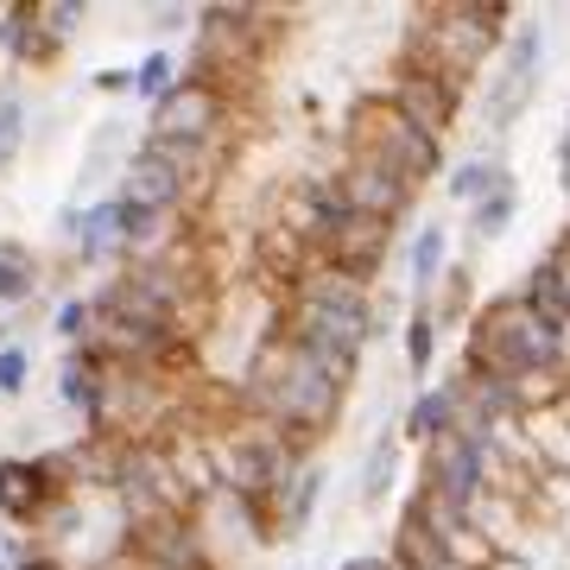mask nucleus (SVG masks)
<instances>
[{
    "label": "nucleus",
    "mask_w": 570,
    "mask_h": 570,
    "mask_svg": "<svg viewBox=\"0 0 570 570\" xmlns=\"http://www.w3.org/2000/svg\"><path fill=\"white\" fill-rule=\"evenodd\" d=\"M564 355V330H551L546 317H532L520 298L513 305H494L475 336H469V374H494V381H539L551 374Z\"/></svg>",
    "instance_id": "obj_1"
},
{
    "label": "nucleus",
    "mask_w": 570,
    "mask_h": 570,
    "mask_svg": "<svg viewBox=\"0 0 570 570\" xmlns=\"http://www.w3.org/2000/svg\"><path fill=\"white\" fill-rule=\"evenodd\" d=\"M63 494H82L70 475V450H45V456H0V520L13 527H39Z\"/></svg>",
    "instance_id": "obj_2"
},
{
    "label": "nucleus",
    "mask_w": 570,
    "mask_h": 570,
    "mask_svg": "<svg viewBox=\"0 0 570 570\" xmlns=\"http://www.w3.org/2000/svg\"><path fill=\"white\" fill-rule=\"evenodd\" d=\"M355 159L387 165L393 178H406L412 190H419V184L438 171V140L419 134V127H406L387 102H362L355 108Z\"/></svg>",
    "instance_id": "obj_3"
},
{
    "label": "nucleus",
    "mask_w": 570,
    "mask_h": 570,
    "mask_svg": "<svg viewBox=\"0 0 570 570\" xmlns=\"http://www.w3.org/2000/svg\"><path fill=\"white\" fill-rule=\"evenodd\" d=\"M228 127V96L209 89L197 77H178V89L159 108H146V140H171V146H223Z\"/></svg>",
    "instance_id": "obj_4"
},
{
    "label": "nucleus",
    "mask_w": 570,
    "mask_h": 570,
    "mask_svg": "<svg viewBox=\"0 0 570 570\" xmlns=\"http://www.w3.org/2000/svg\"><path fill=\"white\" fill-rule=\"evenodd\" d=\"M489 489V438H469V431H450L438 444H425V494H438L450 513H475Z\"/></svg>",
    "instance_id": "obj_5"
},
{
    "label": "nucleus",
    "mask_w": 570,
    "mask_h": 570,
    "mask_svg": "<svg viewBox=\"0 0 570 570\" xmlns=\"http://www.w3.org/2000/svg\"><path fill=\"white\" fill-rule=\"evenodd\" d=\"M539 63H546V39H539V26H520L508 39V51H501L494 82H489V127L508 134L527 115V102L539 96Z\"/></svg>",
    "instance_id": "obj_6"
},
{
    "label": "nucleus",
    "mask_w": 570,
    "mask_h": 570,
    "mask_svg": "<svg viewBox=\"0 0 570 570\" xmlns=\"http://www.w3.org/2000/svg\"><path fill=\"white\" fill-rule=\"evenodd\" d=\"M456 102H463V89L444 82L438 70H425V63H400V77L387 89L393 115L406 127H419V134H431V140H444V127L456 121Z\"/></svg>",
    "instance_id": "obj_7"
},
{
    "label": "nucleus",
    "mask_w": 570,
    "mask_h": 570,
    "mask_svg": "<svg viewBox=\"0 0 570 570\" xmlns=\"http://www.w3.org/2000/svg\"><path fill=\"white\" fill-rule=\"evenodd\" d=\"M336 184H343V197L355 216H367V223H400L412 204V184L406 178H393L387 165H374V159H348L343 171H336Z\"/></svg>",
    "instance_id": "obj_8"
},
{
    "label": "nucleus",
    "mask_w": 570,
    "mask_h": 570,
    "mask_svg": "<svg viewBox=\"0 0 570 570\" xmlns=\"http://www.w3.org/2000/svg\"><path fill=\"white\" fill-rule=\"evenodd\" d=\"M58 228L70 235V247H77L82 266L121 261V204H115V197H102V204H82V209H63Z\"/></svg>",
    "instance_id": "obj_9"
},
{
    "label": "nucleus",
    "mask_w": 570,
    "mask_h": 570,
    "mask_svg": "<svg viewBox=\"0 0 570 570\" xmlns=\"http://www.w3.org/2000/svg\"><path fill=\"white\" fill-rule=\"evenodd\" d=\"M520 305H527L532 317H546L551 330H564V336H570V261H564V254H551V261L532 266Z\"/></svg>",
    "instance_id": "obj_10"
},
{
    "label": "nucleus",
    "mask_w": 570,
    "mask_h": 570,
    "mask_svg": "<svg viewBox=\"0 0 570 570\" xmlns=\"http://www.w3.org/2000/svg\"><path fill=\"white\" fill-rule=\"evenodd\" d=\"M102 381H108V362L96 355V348H63L58 362V400L70 412H82V419H96V406H102Z\"/></svg>",
    "instance_id": "obj_11"
},
{
    "label": "nucleus",
    "mask_w": 570,
    "mask_h": 570,
    "mask_svg": "<svg viewBox=\"0 0 570 570\" xmlns=\"http://www.w3.org/2000/svg\"><path fill=\"white\" fill-rule=\"evenodd\" d=\"M45 285V266L26 242H0V311H20L39 298Z\"/></svg>",
    "instance_id": "obj_12"
},
{
    "label": "nucleus",
    "mask_w": 570,
    "mask_h": 570,
    "mask_svg": "<svg viewBox=\"0 0 570 570\" xmlns=\"http://www.w3.org/2000/svg\"><path fill=\"white\" fill-rule=\"evenodd\" d=\"M400 431H406L412 444H438V438H450V431H456V381H444V387H425V393H419Z\"/></svg>",
    "instance_id": "obj_13"
},
{
    "label": "nucleus",
    "mask_w": 570,
    "mask_h": 570,
    "mask_svg": "<svg viewBox=\"0 0 570 570\" xmlns=\"http://www.w3.org/2000/svg\"><path fill=\"white\" fill-rule=\"evenodd\" d=\"M317 501H324V469H298L292 482H285V494H279V532L285 539H298V532L311 527V513H317Z\"/></svg>",
    "instance_id": "obj_14"
},
{
    "label": "nucleus",
    "mask_w": 570,
    "mask_h": 570,
    "mask_svg": "<svg viewBox=\"0 0 570 570\" xmlns=\"http://www.w3.org/2000/svg\"><path fill=\"white\" fill-rule=\"evenodd\" d=\"M178 77H184V63L165 51V45H153L140 63H134V96H140L146 108H159L171 89H178Z\"/></svg>",
    "instance_id": "obj_15"
},
{
    "label": "nucleus",
    "mask_w": 570,
    "mask_h": 570,
    "mask_svg": "<svg viewBox=\"0 0 570 570\" xmlns=\"http://www.w3.org/2000/svg\"><path fill=\"white\" fill-rule=\"evenodd\" d=\"M444 261H450V235H444V223L419 228V242H412V285H419V298H425L431 285H438Z\"/></svg>",
    "instance_id": "obj_16"
},
{
    "label": "nucleus",
    "mask_w": 570,
    "mask_h": 570,
    "mask_svg": "<svg viewBox=\"0 0 570 570\" xmlns=\"http://www.w3.org/2000/svg\"><path fill=\"white\" fill-rule=\"evenodd\" d=\"M82 20H89L82 0H32V26H39L51 45H70L82 32Z\"/></svg>",
    "instance_id": "obj_17"
},
{
    "label": "nucleus",
    "mask_w": 570,
    "mask_h": 570,
    "mask_svg": "<svg viewBox=\"0 0 570 570\" xmlns=\"http://www.w3.org/2000/svg\"><path fill=\"white\" fill-rule=\"evenodd\" d=\"M393 469H400V444L393 438H374V450H367V463H362V508H381L387 501Z\"/></svg>",
    "instance_id": "obj_18"
},
{
    "label": "nucleus",
    "mask_w": 570,
    "mask_h": 570,
    "mask_svg": "<svg viewBox=\"0 0 570 570\" xmlns=\"http://www.w3.org/2000/svg\"><path fill=\"white\" fill-rule=\"evenodd\" d=\"M508 178V165H494V159H463L456 171H450V197L456 204H482L494 184Z\"/></svg>",
    "instance_id": "obj_19"
},
{
    "label": "nucleus",
    "mask_w": 570,
    "mask_h": 570,
    "mask_svg": "<svg viewBox=\"0 0 570 570\" xmlns=\"http://www.w3.org/2000/svg\"><path fill=\"white\" fill-rule=\"evenodd\" d=\"M51 330H58L63 348H82V343H89V330H96V305H89V292H70V298L51 311Z\"/></svg>",
    "instance_id": "obj_20"
},
{
    "label": "nucleus",
    "mask_w": 570,
    "mask_h": 570,
    "mask_svg": "<svg viewBox=\"0 0 570 570\" xmlns=\"http://www.w3.org/2000/svg\"><path fill=\"white\" fill-rule=\"evenodd\" d=\"M26 121H32V115H26L20 96H0V178H7L26 153Z\"/></svg>",
    "instance_id": "obj_21"
},
{
    "label": "nucleus",
    "mask_w": 570,
    "mask_h": 570,
    "mask_svg": "<svg viewBox=\"0 0 570 570\" xmlns=\"http://www.w3.org/2000/svg\"><path fill=\"white\" fill-rule=\"evenodd\" d=\"M513 209H520V190H513V171H508V178L475 204V235H501V228L513 223Z\"/></svg>",
    "instance_id": "obj_22"
},
{
    "label": "nucleus",
    "mask_w": 570,
    "mask_h": 570,
    "mask_svg": "<svg viewBox=\"0 0 570 570\" xmlns=\"http://www.w3.org/2000/svg\"><path fill=\"white\" fill-rule=\"evenodd\" d=\"M431 355H438V311L419 305V311H412V324H406V362H412V374H431Z\"/></svg>",
    "instance_id": "obj_23"
},
{
    "label": "nucleus",
    "mask_w": 570,
    "mask_h": 570,
    "mask_svg": "<svg viewBox=\"0 0 570 570\" xmlns=\"http://www.w3.org/2000/svg\"><path fill=\"white\" fill-rule=\"evenodd\" d=\"M26 387H32V348L7 343L0 348V400H20Z\"/></svg>",
    "instance_id": "obj_24"
},
{
    "label": "nucleus",
    "mask_w": 570,
    "mask_h": 570,
    "mask_svg": "<svg viewBox=\"0 0 570 570\" xmlns=\"http://www.w3.org/2000/svg\"><path fill=\"white\" fill-rule=\"evenodd\" d=\"M7 570H77V564H63V558H51L39 546H13L7 551Z\"/></svg>",
    "instance_id": "obj_25"
},
{
    "label": "nucleus",
    "mask_w": 570,
    "mask_h": 570,
    "mask_svg": "<svg viewBox=\"0 0 570 570\" xmlns=\"http://www.w3.org/2000/svg\"><path fill=\"white\" fill-rule=\"evenodd\" d=\"M96 89L102 96H134V70H121V63L115 70H96Z\"/></svg>",
    "instance_id": "obj_26"
},
{
    "label": "nucleus",
    "mask_w": 570,
    "mask_h": 570,
    "mask_svg": "<svg viewBox=\"0 0 570 570\" xmlns=\"http://www.w3.org/2000/svg\"><path fill=\"white\" fill-rule=\"evenodd\" d=\"M184 20H190V13H184V7H159V32H178Z\"/></svg>",
    "instance_id": "obj_27"
},
{
    "label": "nucleus",
    "mask_w": 570,
    "mask_h": 570,
    "mask_svg": "<svg viewBox=\"0 0 570 570\" xmlns=\"http://www.w3.org/2000/svg\"><path fill=\"white\" fill-rule=\"evenodd\" d=\"M343 570H393V558H374V551H367V558H348Z\"/></svg>",
    "instance_id": "obj_28"
},
{
    "label": "nucleus",
    "mask_w": 570,
    "mask_h": 570,
    "mask_svg": "<svg viewBox=\"0 0 570 570\" xmlns=\"http://www.w3.org/2000/svg\"><path fill=\"white\" fill-rule=\"evenodd\" d=\"M558 171H564V184H570V115H564V140H558Z\"/></svg>",
    "instance_id": "obj_29"
},
{
    "label": "nucleus",
    "mask_w": 570,
    "mask_h": 570,
    "mask_svg": "<svg viewBox=\"0 0 570 570\" xmlns=\"http://www.w3.org/2000/svg\"><path fill=\"white\" fill-rule=\"evenodd\" d=\"M7 343H13V324H7V317H0V348H7Z\"/></svg>",
    "instance_id": "obj_30"
},
{
    "label": "nucleus",
    "mask_w": 570,
    "mask_h": 570,
    "mask_svg": "<svg viewBox=\"0 0 570 570\" xmlns=\"http://www.w3.org/2000/svg\"><path fill=\"white\" fill-rule=\"evenodd\" d=\"M564 261H570V247H564Z\"/></svg>",
    "instance_id": "obj_31"
}]
</instances>
